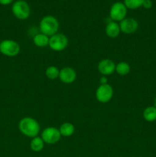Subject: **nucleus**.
I'll return each mask as SVG.
<instances>
[{
	"label": "nucleus",
	"instance_id": "4be33fe9",
	"mask_svg": "<svg viewBox=\"0 0 156 157\" xmlns=\"http://www.w3.org/2000/svg\"><path fill=\"white\" fill-rule=\"evenodd\" d=\"M99 83L100 84H108V80H107L106 77V76H102L99 79Z\"/></svg>",
	"mask_w": 156,
	"mask_h": 157
},
{
	"label": "nucleus",
	"instance_id": "f03ea898",
	"mask_svg": "<svg viewBox=\"0 0 156 157\" xmlns=\"http://www.w3.org/2000/svg\"><path fill=\"white\" fill-rule=\"evenodd\" d=\"M60 29L59 21L53 15H46L41 18L39 23V30L41 33L50 37L58 33Z\"/></svg>",
	"mask_w": 156,
	"mask_h": 157
},
{
	"label": "nucleus",
	"instance_id": "f3484780",
	"mask_svg": "<svg viewBox=\"0 0 156 157\" xmlns=\"http://www.w3.org/2000/svg\"><path fill=\"white\" fill-rule=\"evenodd\" d=\"M131 67L129 64L125 61H121L116 64V72L121 76H125L130 72Z\"/></svg>",
	"mask_w": 156,
	"mask_h": 157
},
{
	"label": "nucleus",
	"instance_id": "f257e3e1",
	"mask_svg": "<svg viewBox=\"0 0 156 157\" xmlns=\"http://www.w3.org/2000/svg\"><path fill=\"white\" fill-rule=\"evenodd\" d=\"M18 130L21 134L32 139L39 135L41 132V126L35 118L24 117L18 122Z\"/></svg>",
	"mask_w": 156,
	"mask_h": 157
},
{
	"label": "nucleus",
	"instance_id": "2eb2a0df",
	"mask_svg": "<svg viewBox=\"0 0 156 157\" xmlns=\"http://www.w3.org/2000/svg\"><path fill=\"white\" fill-rule=\"evenodd\" d=\"M44 142L41 136H38L32 138L30 142V148L31 150L35 153L41 152L44 147Z\"/></svg>",
	"mask_w": 156,
	"mask_h": 157
},
{
	"label": "nucleus",
	"instance_id": "7ed1b4c3",
	"mask_svg": "<svg viewBox=\"0 0 156 157\" xmlns=\"http://www.w3.org/2000/svg\"><path fill=\"white\" fill-rule=\"evenodd\" d=\"M21 47L16 41L5 39L0 42V53L9 58L17 56L20 53Z\"/></svg>",
	"mask_w": 156,
	"mask_h": 157
},
{
	"label": "nucleus",
	"instance_id": "5701e85b",
	"mask_svg": "<svg viewBox=\"0 0 156 157\" xmlns=\"http://www.w3.org/2000/svg\"><path fill=\"white\" fill-rule=\"evenodd\" d=\"M154 107H156V97H155V98H154Z\"/></svg>",
	"mask_w": 156,
	"mask_h": 157
},
{
	"label": "nucleus",
	"instance_id": "9d476101",
	"mask_svg": "<svg viewBox=\"0 0 156 157\" xmlns=\"http://www.w3.org/2000/svg\"><path fill=\"white\" fill-rule=\"evenodd\" d=\"M97 69L102 76H110L116 71V64L113 60L105 58L98 63Z\"/></svg>",
	"mask_w": 156,
	"mask_h": 157
},
{
	"label": "nucleus",
	"instance_id": "ddd939ff",
	"mask_svg": "<svg viewBox=\"0 0 156 157\" xmlns=\"http://www.w3.org/2000/svg\"><path fill=\"white\" fill-rule=\"evenodd\" d=\"M58 129H59L61 136H64V137H70L74 133L75 131L74 125L70 122L63 123Z\"/></svg>",
	"mask_w": 156,
	"mask_h": 157
},
{
	"label": "nucleus",
	"instance_id": "b1692460",
	"mask_svg": "<svg viewBox=\"0 0 156 157\" xmlns=\"http://www.w3.org/2000/svg\"><path fill=\"white\" fill-rule=\"evenodd\" d=\"M0 42H1V41H0Z\"/></svg>",
	"mask_w": 156,
	"mask_h": 157
},
{
	"label": "nucleus",
	"instance_id": "6e6552de",
	"mask_svg": "<svg viewBox=\"0 0 156 157\" xmlns=\"http://www.w3.org/2000/svg\"><path fill=\"white\" fill-rule=\"evenodd\" d=\"M113 94V88L110 84H100L96 90V98L99 103L106 104L111 101Z\"/></svg>",
	"mask_w": 156,
	"mask_h": 157
},
{
	"label": "nucleus",
	"instance_id": "aec40b11",
	"mask_svg": "<svg viewBox=\"0 0 156 157\" xmlns=\"http://www.w3.org/2000/svg\"><path fill=\"white\" fill-rule=\"evenodd\" d=\"M142 7L146 9H149L152 7V1L151 0H144V2L142 4Z\"/></svg>",
	"mask_w": 156,
	"mask_h": 157
},
{
	"label": "nucleus",
	"instance_id": "423d86ee",
	"mask_svg": "<svg viewBox=\"0 0 156 157\" xmlns=\"http://www.w3.org/2000/svg\"><path fill=\"white\" fill-rule=\"evenodd\" d=\"M128 9L123 2H116L112 5L110 10V18L113 21H119L125 19L127 16Z\"/></svg>",
	"mask_w": 156,
	"mask_h": 157
},
{
	"label": "nucleus",
	"instance_id": "1a4fd4ad",
	"mask_svg": "<svg viewBox=\"0 0 156 157\" xmlns=\"http://www.w3.org/2000/svg\"><path fill=\"white\" fill-rule=\"evenodd\" d=\"M119 24L121 32L126 35H131L135 33L139 29V22L133 18H125L121 21Z\"/></svg>",
	"mask_w": 156,
	"mask_h": 157
},
{
	"label": "nucleus",
	"instance_id": "412c9836",
	"mask_svg": "<svg viewBox=\"0 0 156 157\" xmlns=\"http://www.w3.org/2000/svg\"><path fill=\"white\" fill-rule=\"evenodd\" d=\"M14 2V0H0V5L2 6H9L12 4Z\"/></svg>",
	"mask_w": 156,
	"mask_h": 157
},
{
	"label": "nucleus",
	"instance_id": "9b49d317",
	"mask_svg": "<svg viewBox=\"0 0 156 157\" xmlns=\"http://www.w3.org/2000/svg\"><path fill=\"white\" fill-rule=\"evenodd\" d=\"M76 71L71 67H64L60 70L59 79L64 84H72L76 81Z\"/></svg>",
	"mask_w": 156,
	"mask_h": 157
},
{
	"label": "nucleus",
	"instance_id": "a211bd4d",
	"mask_svg": "<svg viewBox=\"0 0 156 157\" xmlns=\"http://www.w3.org/2000/svg\"><path fill=\"white\" fill-rule=\"evenodd\" d=\"M59 74H60V70L58 67L56 66H49L48 67H47V69L45 70V75L48 79L50 80H56L58 78H59Z\"/></svg>",
	"mask_w": 156,
	"mask_h": 157
},
{
	"label": "nucleus",
	"instance_id": "dca6fc26",
	"mask_svg": "<svg viewBox=\"0 0 156 157\" xmlns=\"http://www.w3.org/2000/svg\"><path fill=\"white\" fill-rule=\"evenodd\" d=\"M143 118L148 122H154L156 121V107L154 106H150L143 110L142 113Z\"/></svg>",
	"mask_w": 156,
	"mask_h": 157
},
{
	"label": "nucleus",
	"instance_id": "39448f33",
	"mask_svg": "<svg viewBox=\"0 0 156 157\" xmlns=\"http://www.w3.org/2000/svg\"><path fill=\"white\" fill-rule=\"evenodd\" d=\"M68 44V38L63 33H57L49 37L48 46L54 52H62L65 50Z\"/></svg>",
	"mask_w": 156,
	"mask_h": 157
},
{
	"label": "nucleus",
	"instance_id": "20e7f679",
	"mask_svg": "<svg viewBox=\"0 0 156 157\" xmlns=\"http://www.w3.org/2000/svg\"><path fill=\"white\" fill-rule=\"evenodd\" d=\"M12 12L18 19L26 20L31 15L30 6L24 0H17L12 4Z\"/></svg>",
	"mask_w": 156,
	"mask_h": 157
},
{
	"label": "nucleus",
	"instance_id": "6ab92c4d",
	"mask_svg": "<svg viewBox=\"0 0 156 157\" xmlns=\"http://www.w3.org/2000/svg\"><path fill=\"white\" fill-rule=\"evenodd\" d=\"M144 0H124V4L128 9H137L142 7Z\"/></svg>",
	"mask_w": 156,
	"mask_h": 157
},
{
	"label": "nucleus",
	"instance_id": "0eeeda50",
	"mask_svg": "<svg viewBox=\"0 0 156 157\" xmlns=\"http://www.w3.org/2000/svg\"><path fill=\"white\" fill-rule=\"evenodd\" d=\"M41 137L44 140V144L52 145L61 140V135L58 128L54 127H48L42 130Z\"/></svg>",
	"mask_w": 156,
	"mask_h": 157
},
{
	"label": "nucleus",
	"instance_id": "f8f14e48",
	"mask_svg": "<svg viewBox=\"0 0 156 157\" xmlns=\"http://www.w3.org/2000/svg\"><path fill=\"white\" fill-rule=\"evenodd\" d=\"M106 35L110 38H116L120 35L121 30L119 24L116 21H110L107 22L105 29Z\"/></svg>",
	"mask_w": 156,
	"mask_h": 157
},
{
	"label": "nucleus",
	"instance_id": "4468645a",
	"mask_svg": "<svg viewBox=\"0 0 156 157\" xmlns=\"http://www.w3.org/2000/svg\"><path fill=\"white\" fill-rule=\"evenodd\" d=\"M33 43L38 48H44L48 45L49 37L43 33H38L33 37Z\"/></svg>",
	"mask_w": 156,
	"mask_h": 157
}]
</instances>
